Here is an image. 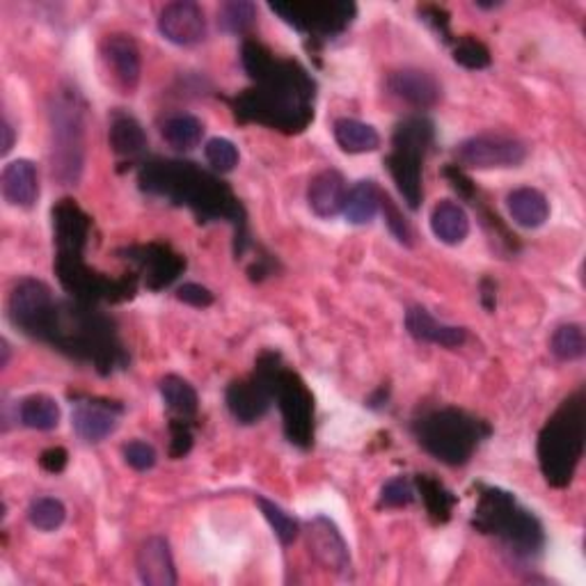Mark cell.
<instances>
[{
  "label": "cell",
  "instance_id": "cell-35",
  "mask_svg": "<svg viewBox=\"0 0 586 586\" xmlns=\"http://www.w3.org/2000/svg\"><path fill=\"white\" fill-rule=\"evenodd\" d=\"M219 24L225 33L246 35L257 24V5L248 0H232L219 10Z\"/></svg>",
  "mask_w": 586,
  "mask_h": 586
},
{
  "label": "cell",
  "instance_id": "cell-12",
  "mask_svg": "<svg viewBox=\"0 0 586 586\" xmlns=\"http://www.w3.org/2000/svg\"><path fill=\"white\" fill-rule=\"evenodd\" d=\"M456 161L459 167L472 170H497V167H518L527 159V147L511 136H474L456 147Z\"/></svg>",
  "mask_w": 586,
  "mask_h": 586
},
{
  "label": "cell",
  "instance_id": "cell-38",
  "mask_svg": "<svg viewBox=\"0 0 586 586\" xmlns=\"http://www.w3.org/2000/svg\"><path fill=\"white\" fill-rule=\"evenodd\" d=\"M453 60L467 70H486L490 64V51L474 37H461L453 45Z\"/></svg>",
  "mask_w": 586,
  "mask_h": 586
},
{
  "label": "cell",
  "instance_id": "cell-42",
  "mask_svg": "<svg viewBox=\"0 0 586 586\" xmlns=\"http://www.w3.org/2000/svg\"><path fill=\"white\" fill-rule=\"evenodd\" d=\"M124 461L138 472H147L157 465V449L142 440H134L124 445Z\"/></svg>",
  "mask_w": 586,
  "mask_h": 586
},
{
  "label": "cell",
  "instance_id": "cell-32",
  "mask_svg": "<svg viewBox=\"0 0 586 586\" xmlns=\"http://www.w3.org/2000/svg\"><path fill=\"white\" fill-rule=\"evenodd\" d=\"M18 420L35 431H53L60 424V406L47 395H30L18 406Z\"/></svg>",
  "mask_w": 586,
  "mask_h": 586
},
{
  "label": "cell",
  "instance_id": "cell-21",
  "mask_svg": "<svg viewBox=\"0 0 586 586\" xmlns=\"http://www.w3.org/2000/svg\"><path fill=\"white\" fill-rule=\"evenodd\" d=\"M346 179L337 170H323L310 182L308 188V204L319 215V219L331 221L335 215L344 213L346 204Z\"/></svg>",
  "mask_w": 586,
  "mask_h": 586
},
{
  "label": "cell",
  "instance_id": "cell-27",
  "mask_svg": "<svg viewBox=\"0 0 586 586\" xmlns=\"http://www.w3.org/2000/svg\"><path fill=\"white\" fill-rule=\"evenodd\" d=\"M333 134L346 154H366V151H376L381 147V136L376 128L353 117L337 120Z\"/></svg>",
  "mask_w": 586,
  "mask_h": 586
},
{
  "label": "cell",
  "instance_id": "cell-3",
  "mask_svg": "<svg viewBox=\"0 0 586 586\" xmlns=\"http://www.w3.org/2000/svg\"><path fill=\"white\" fill-rule=\"evenodd\" d=\"M41 341H49L58 351L76 360L90 362L99 374H111L126 364L113 323L80 300L55 302Z\"/></svg>",
  "mask_w": 586,
  "mask_h": 586
},
{
  "label": "cell",
  "instance_id": "cell-2",
  "mask_svg": "<svg viewBox=\"0 0 586 586\" xmlns=\"http://www.w3.org/2000/svg\"><path fill=\"white\" fill-rule=\"evenodd\" d=\"M140 188L188 207L202 221H227L236 229V254L248 246L246 211L232 188L190 161L154 159L140 167Z\"/></svg>",
  "mask_w": 586,
  "mask_h": 586
},
{
  "label": "cell",
  "instance_id": "cell-26",
  "mask_svg": "<svg viewBox=\"0 0 586 586\" xmlns=\"http://www.w3.org/2000/svg\"><path fill=\"white\" fill-rule=\"evenodd\" d=\"M431 229L445 246H461L470 234V219L461 204L442 200L431 213Z\"/></svg>",
  "mask_w": 586,
  "mask_h": 586
},
{
  "label": "cell",
  "instance_id": "cell-39",
  "mask_svg": "<svg viewBox=\"0 0 586 586\" xmlns=\"http://www.w3.org/2000/svg\"><path fill=\"white\" fill-rule=\"evenodd\" d=\"M204 157L215 172H232L238 165V149L227 138H211L204 145Z\"/></svg>",
  "mask_w": 586,
  "mask_h": 586
},
{
  "label": "cell",
  "instance_id": "cell-48",
  "mask_svg": "<svg viewBox=\"0 0 586 586\" xmlns=\"http://www.w3.org/2000/svg\"><path fill=\"white\" fill-rule=\"evenodd\" d=\"M0 346H3V362H0V366H8V360H10V344L3 339V341H0Z\"/></svg>",
  "mask_w": 586,
  "mask_h": 586
},
{
  "label": "cell",
  "instance_id": "cell-17",
  "mask_svg": "<svg viewBox=\"0 0 586 586\" xmlns=\"http://www.w3.org/2000/svg\"><path fill=\"white\" fill-rule=\"evenodd\" d=\"M92 221L74 200H62L53 207V229L58 257H83L88 246Z\"/></svg>",
  "mask_w": 586,
  "mask_h": 586
},
{
  "label": "cell",
  "instance_id": "cell-7",
  "mask_svg": "<svg viewBox=\"0 0 586 586\" xmlns=\"http://www.w3.org/2000/svg\"><path fill=\"white\" fill-rule=\"evenodd\" d=\"M269 387L271 397L277 401L285 436L291 445L308 449L314 442V399L298 374L282 364L277 353H264L257 362V372Z\"/></svg>",
  "mask_w": 586,
  "mask_h": 586
},
{
  "label": "cell",
  "instance_id": "cell-29",
  "mask_svg": "<svg viewBox=\"0 0 586 586\" xmlns=\"http://www.w3.org/2000/svg\"><path fill=\"white\" fill-rule=\"evenodd\" d=\"M161 134L165 138V142L172 149L179 151H190L202 142L204 136V124L188 113H177L170 115L163 124H161Z\"/></svg>",
  "mask_w": 586,
  "mask_h": 586
},
{
  "label": "cell",
  "instance_id": "cell-33",
  "mask_svg": "<svg viewBox=\"0 0 586 586\" xmlns=\"http://www.w3.org/2000/svg\"><path fill=\"white\" fill-rule=\"evenodd\" d=\"M417 490L424 499V507L431 515L433 523H447L456 507V497L451 490H447L438 479H433L431 474H417Z\"/></svg>",
  "mask_w": 586,
  "mask_h": 586
},
{
  "label": "cell",
  "instance_id": "cell-46",
  "mask_svg": "<svg viewBox=\"0 0 586 586\" xmlns=\"http://www.w3.org/2000/svg\"><path fill=\"white\" fill-rule=\"evenodd\" d=\"M67 459H70L67 449L51 447V449H47L45 453L39 456V465L45 467L47 472H51V474H60L64 467H67Z\"/></svg>",
  "mask_w": 586,
  "mask_h": 586
},
{
  "label": "cell",
  "instance_id": "cell-37",
  "mask_svg": "<svg viewBox=\"0 0 586 586\" xmlns=\"http://www.w3.org/2000/svg\"><path fill=\"white\" fill-rule=\"evenodd\" d=\"M257 507L262 509L264 518L269 520V525L275 532V536L279 538L282 546H291V543L298 538V532H300V525L296 523V520L285 509L277 507L275 502H271V499H266V497H257Z\"/></svg>",
  "mask_w": 586,
  "mask_h": 586
},
{
  "label": "cell",
  "instance_id": "cell-36",
  "mask_svg": "<svg viewBox=\"0 0 586 586\" xmlns=\"http://www.w3.org/2000/svg\"><path fill=\"white\" fill-rule=\"evenodd\" d=\"M64 518H67V509L55 497H37L28 507V520L30 525L39 532H55Z\"/></svg>",
  "mask_w": 586,
  "mask_h": 586
},
{
  "label": "cell",
  "instance_id": "cell-31",
  "mask_svg": "<svg viewBox=\"0 0 586 586\" xmlns=\"http://www.w3.org/2000/svg\"><path fill=\"white\" fill-rule=\"evenodd\" d=\"M161 397L179 420L190 422L195 415H198L200 399L188 381L179 376H165L161 381Z\"/></svg>",
  "mask_w": 586,
  "mask_h": 586
},
{
  "label": "cell",
  "instance_id": "cell-5",
  "mask_svg": "<svg viewBox=\"0 0 586 586\" xmlns=\"http://www.w3.org/2000/svg\"><path fill=\"white\" fill-rule=\"evenodd\" d=\"M412 431H415V438L426 453L451 467L465 465L472 459L474 449L490 433L484 422L456 408L428 412V415L415 422Z\"/></svg>",
  "mask_w": 586,
  "mask_h": 586
},
{
  "label": "cell",
  "instance_id": "cell-22",
  "mask_svg": "<svg viewBox=\"0 0 586 586\" xmlns=\"http://www.w3.org/2000/svg\"><path fill=\"white\" fill-rule=\"evenodd\" d=\"M389 90L401 101L415 108H433L440 97V83L422 70H401L389 76Z\"/></svg>",
  "mask_w": 586,
  "mask_h": 586
},
{
  "label": "cell",
  "instance_id": "cell-18",
  "mask_svg": "<svg viewBox=\"0 0 586 586\" xmlns=\"http://www.w3.org/2000/svg\"><path fill=\"white\" fill-rule=\"evenodd\" d=\"M122 406L90 399L80 401L72 412V424L76 436L85 442H101L108 436H113L120 426Z\"/></svg>",
  "mask_w": 586,
  "mask_h": 586
},
{
  "label": "cell",
  "instance_id": "cell-34",
  "mask_svg": "<svg viewBox=\"0 0 586 586\" xmlns=\"http://www.w3.org/2000/svg\"><path fill=\"white\" fill-rule=\"evenodd\" d=\"M550 351L561 362L579 360L586 353V339L579 323H563L552 333Z\"/></svg>",
  "mask_w": 586,
  "mask_h": 586
},
{
  "label": "cell",
  "instance_id": "cell-10",
  "mask_svg": "<svg viewBox=\"0 0 586 586\" xmlns=\"http://www.w3.org/2000/svg\"><path fill=\"white\" fill-rule=\"evenodd\" d=\"M285 24L316 39H333L351 26L356 18L353 3H291L271 5Z\"/></svg>",
  "mask_w": 586,
  "mask_h": 586
},
{
  "label": "cell",
  "instance_id": "cell-20",
  "mask_svg": "<svg viewBox=\"0 0 586 586\" xmlns=\"http://www.w3.org/2000/svg\"><path fill=\"white\" fill-rule=\"evenodd\" d=\"M138 575L140 582L147 586H175L177 584V571L175 559L170 552V543L163 536L147 538L138 550Z\"/></svg>",
  "mask_w": 586,
  "mask_h": 586
},
{
  "label": "cell",
  "instance_id": "cell-47",
  "mask_svg": "<svg viewBox=\"0 0 586 586\" xmlns=\"http://www.w3.org/2000/svg\"><path fill=\"white\" fill-rule=\"evenodd\" d=\"M0 132H3V149H0V151H3V157H5V154H10L12 147H14V128H12L8 117L3 120V128H0Z\"/></svg>",
  "mask_w": 586,
  "mask_h": 586
},
{
  "label": "cell",
  "instance_id": "cell-41",
  "mask_svg": "<svg viewBox=\"0 0 586 586\" xmlns=\"http://www.w3.org/2000/svg\"><path fill=\"white\" fill-rule=\"evenodd\" d=\"M415 502V488L403 476H397V479L387 482L381 490V507L385 509H401Z\"/></svg>",
  "mask_w": 586,
  "mask_h": 586
},
{
  "label": "cell",
  "instance_id": "cell-16",
  "mask_svg": "<svg viewBox=\"0 0 586 586\" xmlns=\"http://www.w3.org/2000/svg\"><path fill=\"white\" fill-rule=\"evenodd\" d=\"M105 70L122 95H134L140 83V51L132 35H108L101 45Z\"/></svg>",
  "mask_w": 586,
  "mask_h": 586
},
{
  "label": "cell",
  "instance_id": "cell-11",
  "mask_svg": "<svg viewBox=\"0 0 586 586\" xmlns=\"http://www.w3.org/2000/svg\"><path fill=\"white\" fill-rule=\"evenodd\" d=\"M53 310L55 300L51 296V289L45 282L33 277L18 279L8 300L10 321L21 333H26L28 337L35 339H41V335H45Z\"/></svg>",
  "mask_w": 586,
  "mask_h": 586
},
{
  "label": "cell",
  "instance_id": "cell-45",
  "mask_svg": "<svg viewBox=\"0 0 586 586\" xmlns=\"http://www.w3.org/2000/svg\"><path fill=\"white\" fill-rule=\"evenodd\" d=\"M420 16L426 21V24L440 33V37L445 41H451V30H449V14L442 10V8H436V5H424L420 8Z\"/></svg>",
  "mask_w": 586,
  "mask_h": 586
},
{
  "label": "cell",
  "instance_id": "cell-4",
  "mask_svg": "<svg viewBox=\"0 0 586 586\" xmlns=\"http://www.w3.org/2000/svg\"><path fill=\"white\" fill-rule=\"evenodd\" d=\"M586 440L584 392L571 395L543 426L538 436V465L552 488H566L582 461Z\"/></svg>",
  "mask_w": 586,
  "mask_h": 586
},
{
  "label": "cell",
  "instance_id": "cell-19",
  "mask_svg": "<svg viewBox=\"0 0 586 586\" xmlns=\"http://www.w3.org/2000/svg\"><path fill=\"white\" fill-rule=\"evenodd\" d=\"M225 399H227V408L232 412V417L241 424L259 422L266 415L271 403H273L269 387L259 376L232 383L227 387Z\"/></svg>",
  "mask_w": 586,
  "mask_h": 586
},
{
  "label": "cell",
  "instance_id": "cell-30",
  "mask_svg": "<svg viewBox=\"0 0 586 586\" xmlns=\"http://www.w3.org/2000/svg\"><path fill=\"white\" fill-rule=\"evenodd\" d=\"M108 140H111L113 151L120 157H138L147 147V136L142 132L140 122L132 115H122V113L113 117Z\"/></svg>",
  "mask_w": 586,
  "mask_h": 586
},
{
  "label": "cell",
  "instance_id": "cell-1",
  "mask_svg": "<svg viewBox=\"0 0 586 586\" xmlns=\"http://www.w3.org/2000/svg\"><path fill=\"white\" fill-rule=\"evenodd\" d=\"M254 88L232 101L238 122H257L285 134L306 132L314 120L312 76L294 60L275 58L264 45L248 39L241 51Z\"/></svg>",
  "mask_w": 586,
  "mask_h": 586
},
{
  "label": "cell",
  "instance_id": "cell-8",
  "mask_svg": "<svg viewBox=\"0 0 586 586\" xmlns=\"http://www.w3.org/2000/svg\"><path fill=\"white\" fill-rule=\"evenodd\" d=\"M85 165V103L74 88H60L51 103V167L62 186H76Z\"/></svg>",
  "mask_w": 586,
  "mask_h": 586
},
{
  "label": "cell",
  "instance_id": "cell-23",
  "mask_svg": "<svg viewBox=\"0 0 586 586\" xmlns=\"http://www.w3.org/2000/svg\"><path fill=\"white\" fill-rule=\"evenodd\" d=\"M406 328L417 341L445 346V349H459L465 344L467 333L465 328H456V325L440 323L433 319L424 308H410L406 312Z\"/></svg>",
  "mask_w": 586,
  "mask_h": 586
},
{
  "label": "cell",
  "instance_id": "cell-14",
  "mask_svg": "<svg viewBox=\"0 0 586 586\" xmlns=\"http://www.w3.org/2000/svg\"><path fill=\"white\" fill-rule=\"evenodd\" d=\"M308 546L323 569L339 575L351 573V554L337 525L325 515H316L308 523Z\"/></svg>",
  "mask_w": 586,
  "mask_h": 586
},
{
  "label": "cell",
  "instance_id": "cell-44",
  "mask_svg": "<svg viewBox=\"0 0 586 586\" xmlns=\"http://www.w3.org/2000/svg\"><path fill=\"white\" fill-rule=\"evenodd\" d=\"M177 298L182 302H186V306H190V308H209V306H213V294L202 285H195V282L182 285L177 289Z\"/></svg>",
  "mask_w": 586,
  "mask_h": 586
},
{
  "label": "cell",
  "instance_id": "cell-43",
  "mask_svg": "<svg viewBox=\"0 0 586 586\" xmlns=\"http://www.w3.org/2000/svg\"><path fill=\"white\" fill-rule=\"evenodd\" d=\"M170 433H172V442H170V456L172 459H184V456L192 447V433L186 420H172L170 422Z\"/></svg>",
  "mask_w": 586,
  "mask_h": 586
},
{
  "label": "cell",
  "instance_id": "cell-25",
  "mask_svg": "<svg viewBox=\"0 0 586 586\" xmlns=\"http://www.w3.org/2000/svg\"><path fill=\"white\" fill-rule=\"evenodd\" d=\"M507 207H509L513 223L525 229H538L550 219L548 198L540 190L529 188V186L515 188L513 192H509Z\"/></svg>",
  "mask_w": 586,
  "mask_h": 586
},
{
  "label": "cell",
  "instance_id": "cell-6",
  "mask_svg": "<svg viewBox=\"0 0 586 586\" xmlns=\"http://www.w3.org/2000/svg\"><path fill=\"white\" fill-rule=\"evenodd\" d=\"M472 525L482 534H495L518 557H534L543 548V527L538 520L515 504L513 495L499 488H484L474 509Z\"/></svg>",
  "mask_w": 586,
  "mask_h": 586
},
{
  "label": "cell",
  "instance_id": "cell-28",
  "mask_svg": "<svg viewBox=\"0 0 586 586\" xmlns=\"http://www.w3.org/2000/svg\"><path fill=\"white\" fill-rule=\"evenodd\" d=\"M381 209V192L374 182H358L346 195L344 215L351 225H369Z\"/></svg>",
  "mask_w": 586,
  "mask_h": 586
},
{
  "label": "cell",
  "instance_id": "cell-9",
  "mask_svg": "<svg viewBox=\"0 0 586 586\" xmlns=\"http://www.w3.org/2000/svg\"><path fill=\"white\" fill-rule=\"evenodd\" d=\"M431 145L433 124L424 117H408L395 128L392 151L385 159L403 202L412 211H417L422 202V170Z\"/></svg>",
  "mask_w": 586,
  "mask_h": 586
},
{
  "label": "cell",
  "instance_id": "cell-15",
  "mask_svg": "<svg viewBox=\"0 0 586 586\" xmlns=\"http://www.w3.org/2000/svg\"><path fill=\"white\" fill-rule=\"evenodd\" d=\"M128 262H134L140 273L145 275V282L149 289H165L170 287L172 282H175L182 271L186 269L184 257L172 252L167 246L161 244H149V246H140V248H128L124 250Z\"/></svg>",
  "mask_w": 586,
  "mask_h": 586
},
{
  "label": "cell",
  "instance_id": "cell-40",
  "mask_svg": "<svg viewBox=\"0 0 586 586\" xmlns=\"http://www.w3.org/2000/svg\"><path fill=\"white\" fill-rule=\"evenodd\" d=\"M381 207H383V213H385L387 229L392 232V236L397 238L401 246L410 248L412 246V227L403 219V213L399 211V207L392 200H389V195H381Z\"/></svg>",
  "mask_w": 586,
  "mask_h": 586
},
{
  "label": "cell",
  "instance_id": "cell-24",
  "mask_svg": "<svg viewBox=\"0 0 586 586\" xmlns=\"http://www.w3.org/2000/svg\"><path fill=\"white\" fill-rule=\"evenodd\" d=\"M0 188H3V198L8 204L18 207V209H30L35 207L39 198V177L35 163L18 159L5 165L3 179H0Z\"/></svg>",
  "mask_w": 586,
  "mask_h": 586
},
{
  "label": "cell",
  "instance_id": "cell-13",
  "mask_svg": "<svg viewBox=\"0 0 586 586\" xmlns=\"http://www.w3.org/2000/svg\"><path fill=\"white\" fill-rule=\"evenodd\" d=\"M161 35L177 47H195L207 37V16L198 3L177 0L170 3L159 14Z\"/></svg>",
  "mask_w": 586,
  "mask_h": 586
}]
</instances>
